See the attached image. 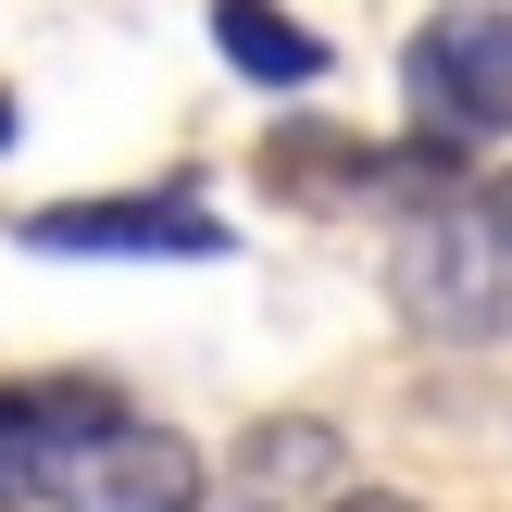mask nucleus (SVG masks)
<instances>
[{
  "instance_id": "39448f33",
  "label": "nucleus",
  "mask_w": 512,
  "mask_h": 512,
  "mask_svg": "<svg viewBox=\"0 0 512 512\" xmlns=\"http://www.w3.org/2000/svg\"><path fill=\"white\" fill-rule=\"evenodd\" d=\"M213 50L250 75V88H275V100H300L325 75V38L300 13H275V0H213Z\"/></svg>"
},
{
  "instance_id": "7ed1b4c3",
  "label": "nucleus",
  "mask_w": 512,
  "mask_h": 512,
  "mask_svg": "<svg viewBox=\"0 0 512 512\" xmlns=\"http://www.w3.org/2000/svg\"><path fill=\"white\" fill-rule=\"evenodd\" d=\"M38 263H225V213L200 188H113V200H38L13 225Z\"/></svg>"
},
{
  "instance_id": "20e7f679",
  "label": "nucleus",
  "mask_w": 512,
  "mask_h": 512,
  "mask_svg": "<svg viewBox=\"0 0 512 512\" xmlns=\"http://www.w3.org/2000/svg\"><path fill=\"white\" fill-rule=\"evenodd\" d=\"M75 488H88L100 512H188L200 463H188V438H163V425H125V438H100L88 463H75Z\"/></svg>"
},
{
  "instance_id": "f03ea898",
  "label": "nucleus",
  "mask_w": 512,
  "mask_h": 512,
  "mask_svg": "<svg viewBox=\"0 0 512 512\" xmlns=\"http://www.w3.org/2000/svg\"><path fill=\"white\" fill-rule=\"evenodd\" d=\"M400 113L438 150L512 138V13L500 0H450V13H425L400 38Z\"/></svg>"
},
{
  "instance_id": "0eeeda50",
  "label": "nucleus",
  "mask_w": 512,
  "mask_h": 512,
  "mask_svg": "<svg viewBox=\"0 0 512 512\" xmlns=\"http://www.w3.org/2000/svg\"><path fill=\"white\" fill-rule=\"evenodd\" d=\"M325 512H425V500H400V488H338Z\"/></svg>"
},
{
  "instance_id": "f257e3e1",
  "label": "nucleus",
  "mask_w": 512,
  "mask_h": 512,
  "mask_svg": "<svg viewBox=\"0 0 512 512\" xmlns=\"http://www.w3.org/2000/svg\"><path fill=\"white\" fill-rule=\"evenodd\" d=\"M388 313L438 350H512V225L488 200H425L388 225Z\"/></svg>"
},
{
  "instance_id": "423d86ee",
  "label": "nucleus",
  "mask_w": 512,
  "mask_h": 512,
  "mask_svg": "<svg viewBox=\"0 0 512 512\" xmlns=\"http://www.w3.org/2000/svg\"><path fill=\"white\" fill-rule=\"evenodd\" d=\"M238 475H250L263 500H300V488H325V475H350V438H338V425H313V413L250 425V438H238Z\"/></svg>"
},
{
  "instance_id": "6e6552de",
  "label": "nucleus",
  "mask_w": 512,
  "mask_h": 512,
  "mask_svg": "<svg viewBox=\"0 0 512 512\" xmlns=\"http://www.w3.org/2000/svg\"><path fill=\"white\" fill-rule=\"evenodd\" d=\"M488 213H500V225H512V175H500V188H488Z\"/></svg>"
}]
</instances>
